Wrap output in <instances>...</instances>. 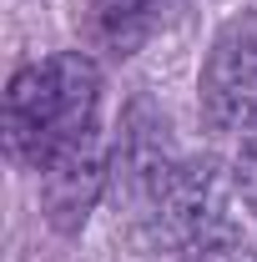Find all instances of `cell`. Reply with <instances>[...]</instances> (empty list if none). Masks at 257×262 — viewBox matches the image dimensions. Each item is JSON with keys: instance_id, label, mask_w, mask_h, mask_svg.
<instances>
[{"instance_id": "4", "label": "cell", "mask_w": 257, "mask_h": 262, "mask_svg": "<svg viewBox=\"0 0 257 262\" xmlns=\"http://www.w3.org/2000/svg\"><path fill=\"white\" fill-rule=\"evenodd\" d=\"M177 252H182V262H257L252 242L242 237V227H237L227 212H217V217H207L202 227H192L177 242Z\"/></svg>"}, {"instance_id": "3", "label": "cell", "mask_w": 257, "mask_h": 262, "mask_svg": "<svg viewBox=\"0 0 257 262\" xmlns=\"http://www.w3.org/2000/svg\"><path fill=\"white\" fill-rule=\"evenodd\" d=\"M111 166H106V136L101 126L91 136H81L76 146H66L56 162L40 166V202H46V217L56 222L61 232H76L91 207H96L101 187H106Z\"/></svg>"}, {"instance_id": "2", "label": "cell", "mask_w": 257, "mask_h": 262, "mask_svg": "<svg viewBox=\"0 0 257 262\" xmlns=\"http://www.w3.org/2000/svg\"><path fill=\"white\" fill-rule=\"evenodd\" d=\"M197 106L212 136H242L257 121V5L217 31L197 76Z\"/></svg>"}, {"instance_id": "5", "label": "cell", "mask_w": 257, "mask_h": 262, "mask_svg": "<svg viewBox=\"0 0 257 262\" xmlns=\"http://www.w3.org/2000/svg\"><path fill=\"white\" fill-rule=\"evenodd\" d=\"M91 10H96V26L111 46H131L136 35L146 31L157 0H91Z\"/></svg>"}, {"instance_id": "1", "label": "cell", "mask_w": 257, "mask_h": 262, "mask_svg": "<svg viewBox=\"0 0 257 262\" xmlns=\"http://www.w3.org/2000/svg\"><path fill=\"white\" fill-rule=\"evenodd\" d=\"M101 126V71L81 51H56L20 66L5 91V146L20 166L56 162Z\"/></svg>"}, {"instance_id": "6", "label": "cell", "mask_w": 257, "mask_h": 262, "mask_svg": "<svg viewBox=\"0 0 257 262\" xmlns=\"http://www.w3.org/2000/svg\"><path fill=\"white\" fill-rule=\"evenodd\" d=\"M232 187L237 196L247 202L257 212V121L242 131V141H237V162H232Z\"/></svg>"}]
</instances>
